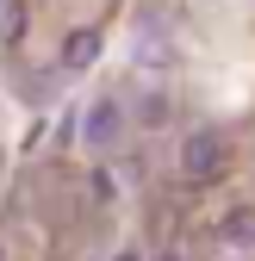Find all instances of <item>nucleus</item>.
I'll use <instances>...</instances> for the list:
<instances>
[{"instance_id": "4", "label": "nucleus", "mask_w": 255, "mask_h": 261, "mask_svg": "<svg viewBox=\"0 0 255 261\" xmlns=\"http://www.w3.org/2000/svg\"><path fill=\"white\" fill-rule=\"evenodd\" d=\"M224 237H231V243H255V212H249V205L224 218Z\"/></svg>"}, {"instance_id": "1", "label": "nucleus", "mask_w": 255, "mask_h": 261, "mask_svg": "<svg viewBox=\"0 0 255 261\" xmlns=\"http://www.w3.org/2000/svg\"><path fill=\"white\" fill-rule=\"evenodd\" d=\"M218 162H224V143H218L212 130H199V137H187V149H181V168L193 174V180H212V174H218Z\"/></svg>"}, {"instance_id": "7", "label": "nucleus", "mask_w": 255, "mask_h": 261, "mask_svg": "<svg viewBox=\"0 0 255 261\" xmlns=\"http://www.w3.org/2000/svg\"><path fill=\"white\" fill-rule=\"evenodd\" d=\"M0 261H7V255H0Z\"/></svg>"}, {"instance_id": "5", "label": "nucleus", "mask_w": 255, "mask_h": 261, "mask_svg": "<svg viewBox=\"0 0 255 261\" xmlns=\"http://www.w3.org/2000/svg\"><path fill=\"white\" fill-rule=\"evenodd\" d=\"M112 261H137V249H118V255H112Z\"/></svg>"}, {"instance_id": "6", "label": "nucleus", "mask_w": 255, "mask_h": 261, "mask_svg": "<svg viewBox=\"0 0 255 261\" xmlns=\"http://www.w3.org/2000/svg\"><path fill=\"white\" fill-rule=\"evenodd\" d=\"M156 261H181V255H174V249H162V255H156Z\"/></svg>"}, {"instance_id": "2", "label": "nucleus", "mask_w": 255, "mask_h": 261, "mask_svg": "<svg viewBox=\"0 0 255 261\" xmlns=\"http://www.w3.org/2000/svg\"><path fill=\"white\" fill-rule=\"evenodd\" d=\"M93 56H100V31H75V38L62 44V62H69V69H87Z\"/></svg>"}, {"instance_id": "3", "label": "nucleus", "mask_w": 255, "mask_h": 261, "mask_svg": "<svg viewBox=\"0 0 255 261\" xmlns=\"http://www.w3.org/2000/svg\"><path fill=\"white\" fill-rule=\"evenodd\" d=\"M118 137V106L106 100V106H93V118H87V143H112Z\"/></svg>"}]
</instances>
